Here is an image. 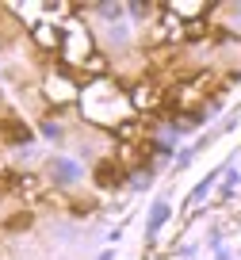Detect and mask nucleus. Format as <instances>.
<instances>
[{"mask_svg":"<svg viewBox=\"0 0 241 260\" xmlns=\"http://www.w3.org/2000/svg\"><path fill=\"white\" fill-rule=\"evenodd\" d=\"M130 104H134V115H149V111H161V104H169V92L145 77L130 88Z\"/></svg>","mask_w":241,"mask_h":260,"instance_id":"4","label":"nucleus"},{"mask_svg":"<svg viewBox=\"0 0 241 260\" xmlns=\"http://www.w3.org/2000/svg\"><path fill=\"white\" fill-rule=\"evenodd\" d=\"M31 39H35V46H39V50L57 54V50H62V23H57V19H50V16H42L39 23L31 27Z\"/></svg>","mask_w":241,"mask_h":260,"instance_id":"5","label":"nucleus"},{"mask_svg":"<svg viewBox=\"0 0 241 260\" xmlns=\"http://www.w3.org/2000/svg\"><path fill=\"white\" fill-rule=\"evenodd\" d=\"M0 134H4L8 142H19V146H23V142H31V130L23 126V119H19V115H8V119L0 122Z\"/></svg>","mask_w":241,"mask_h":260,"instance_id":"9","label":"nucleus"},{"mask_svg":"<svg viewBox=\"0 0 241 260\" xmlns=\"http://www.w3.org/2000/svg\"><path fill=\"white\" fill-rule=\"evenodd\" d=\"M42 96L54 107H65V104H73V100H80L77 73H69V69H50L46 81H42Z\"/></svg>","mask_w":241,"mask_h":260,"instance_id":"3","label":"nucleus"},{"mask_svg":"<svg viewBox=\"0 0 241 260\" xmlns=\"http://www.w3.org/2000/svg\"><path fill=\"white\" fill-rule=\"evenodd\" d=\"M19 27H23V23L12 16V8H8V4H0V50H8L12 42L19 39Z\"/></svg>","mask_w":241,"mask_h":260,"instance_id":"8","label":"nucleus"},{"mask_svg":"<svg viewBox=\"0 0 241 260\" xmlns=\"http://www.w3.org/2000/svg\"><path fill=\"white\" fill-rule=\"evenodd\" d=\"M215 84H218V77L215 73H199V77H192V81H180V84H172V88H165L169 92V104L176 107V111H195V107L203 104V100L215 92Z\"/></svg>","mask_w":241,"mask_h":260,"instance_id":"2","label":"nucleus"},{"mask_svg":"<svg viewBox=\"0 0 241 260\" xmlns=\"http://www.w3.org/2000/svg\"><path fill=\"white\" fill-rule=\"evenodd\" d=\"M80 111H84L88 122L107 126V130H123L130 119H138L134 104H130V92L111 77H96V81H88L80 88Z\"/></svg>","mask_w":241,"mask_h":260,"instance_id":"1","label":"nucleus"},{"mask_svg":"<svg viewBox=\"0 0 241 260\" xmlns=\"http://www.w3.org/2000/svg\"><path fill=\"white\" fill-rule=\"evenodd\" d=\"M27 226H31V211H16L4 218V230H27Z\"/></svg>","mask_w":241,"mask_h":260,"instance_id":"11","label":"nucleus"},{"mask_svg":"<svg viewBox=\"0 0 241 260\" xmlns=\"http://www.w3.org/2000/svg\"><path fill=\"white\" fill-rule=\"evenodd\" d=\"M123 176H127V169H123L119 161H100L96 165V187H107V191H111V187H119L123 184Z\"/></svg>","mask_w":241,"mask_h":260,"instance_id":"7","label":"nucleus"},{"mask_svg":"<svg viewBox=\"0 0 241 260\" xmlns=\"http://www.w3.org/2000/svg\"><path fill=\"white\" fill-rule=\"evenodd\" d=\"M50 176H54V184H69V180L77 176V165L73 161H54L50 165Z\"/></svg>","mask_w":241,"mask_h":260,"instance_id":"10","label":"nucleus"},{"mask_svg":"<svg viewBox=\"0 0 241 260\" xmlns=\"http://www.w3.org/2000/svg\"><path fill=\"white\" fill-rule=\"evenodd\" d=\"M165 12H169V16H176L180 23H203V16H207L210 12V4L207 0H169V4H165Z\"/></svg>","mask_w":241,"mask_h":260,"instance_id":"6","label":"nucleus"}]
</instances>
